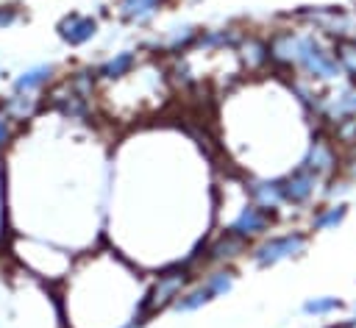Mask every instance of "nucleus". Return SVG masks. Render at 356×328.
<instances>
[{
	"label": "nucleus",
	"instance_id": "f257e3e1",
	"mask_svg": "<svg viewBox=\"0 0 356 328\" xmlns=\"http://www.w3.org/2000/svg\"><path fill=\"white\" fill-rule=\"evenodd\" d=\"M309 247V231L303 228H289V231H281V233H267L253 250H250V259L256 267L267 270V267H275L281 261H289V259H298L300 253H306Z\"/></svg>",
	"mask_w": 356,
	"mask_h": 328
},
{
	"label": "nucleus",
	"instance_id": "f03ea898",
	"mask_svg": "<svg viewBox=\"0 0 356 328\" xmlns=\"http://www.w3.org/2000/svg\"><path fill=\"white\" fill-rule=\"evenodd\" d=\"M325 186H328V181H323L312 170L295 167L292 172L281 175L284 208H314L317 203L325 200Z\"/></svg>",
	"mask_w": 356,
	"mask_h": 328
},
{
	"label": "nucleus",
	"instance_id": "7ed1b4c3",
	"mask_svg": "<svg viewBox=\"0 0 356 328\" xmlns=\"http://www.w3.org/2000/svg\"><path fill=\"white\" fill-rule=\"evenodd\" d=\"M231 286H234V272L225 270V267H220V270H211V272H209L203 281H197L195 286L184 289L181 297H178L172 306H175V311L189 314V311H197L200 306L211 303L214 297H222L225 292H231Z\"/></svg>",
	"mask_w": 356,
	"mask_h": 328
},
{
	"label": "nucleus",
	"instance_id": "20e7f679",
	"mask_svg": "<svg viewBox=\"0 0 356 328\" xmlns=\"http://www.w3.org/2000/svg\"><path fill=\"white\" fill-rule=\"evenodd\" d=\"M273 222H275V214H270V211L261 208L259 203L248 200V203L236 211V217L225 225V233H231V236H236V239H242V242L264 239V236L270 233Z\"/></svg>",
	"mask_w": 356,
	"mask_h": 328
},
{
	"label": "nucleus",
	"instance_id": "39448f33",
	"mask_svg": "<svg viewBox=\"0 0 356 328\" xmlns=\"http://www.w3.org/2000/svg\"><path fill=\"white\" fill-rule=\"evenodd\" d=\"M184 286H186V264H172L159 275L156 286L147 292V309L156 311V309H164L167 303H175Z\"/></svg>",
	"mask_w": 356,
	"mask_h": 328
},
{
	"label": "nucleus",
	"instance_id": "423d86ee",
	"mask_svg": "<svg viewBox=\"0 0 356 328\" xmlns=\"http://www.w3.org/2000/svg\"><path fill=\"white\" fill-rule=\"evenodd\" d=\"M348 217V203L345 200H323L312 208L309 217V233H325V231H337Z\"/></svg>",
	"mask_w": 356,
	"mask_h": 328
},
{
	"label": "nucleus",
	"instance_id": "0eeeda50",
	"mask_svg": "<svg viewBox=\"0 0 356 328\" xmlns=\"http://www.w3.org/2000/svg\"><path fill=\"white\" fill-rule=\"evenodd\" d=\"M342 311H345V303H342L337 295H312V297H306L303 306H300V314H303V317H309V320H323V322L339 317Z\"/></svg>",
	"mask_w": 356,
	"mask_h": 328
},
{
	"label": "nucleus",
	"instance_id": "6e6552de",
	"mask_svg": "<svg viewBox=\"0 0 356 328\" xmlns=\"http://www.w3.org/2000/svg\"><path fill=\"white\" fill-rule=\"evenodd\" d=\"M95 31H97V22H95L92 17H81V14H70V17H64L61 25H58L61 39L70 42V44H83L86 39L95 36Z\"/></svg>",
	"mask_w": 356,
	"mask_h": 328
},
{
	"label": "nucleus",
	"instance_id": "1a4fd4ad",
	"mask_svg": "<svg viewBox=\"0 0 356 328\" xmlns=\"http://www.w3.org/2000/svg\"><path fill=\"white\" fill-rule=\"evenodd\" d=\"M159 8V0H120V14L128 22H147Z\"/></svg>",
	"mask_w": 356,
	"mask_h": 328
},
{
	"label": "nucleus",
	"instance_id": "9d476101",
	"mask_svg": "<svg viewBox=\"0 0 356 328\" xmlns=\"http://www.w3.org/2000/svg\"><path fill=\"white\" fill-rule=\"evenodd\" d=\"M245 247H248V242H242V239H236V236H231V233L222 231V236L209 247V259L211 261H225V259L239 256Z\"/></svg>",
	"mask_w": 356,
	"mask_h": 328
},
{
	"label": "nucleus",
	"instance_id": "9b49d317",
	"mask_svg": "<svg viewBox=\"0 0 356 328\" xmlns=\"http://www.w3.org/2000/svg\"><path fill=\"white\" fill-rule=\"evenodd\" d=\"M131 67H134V53L131 50H122V53L111 56L108 61H103L97 72H100V78H111L114 81V78H122Z\"/></svg>",
	"mask_w": 356,
	"mask_h": 328
},
{
	"label": "nucleus",
	"instance_id": "f8f14e48",
	"mask_svg": "<svg viewBox=\"0 0 356 328\" xmlns=\"http://www.w3.org/2000/svg\"><path fill=\"white\" fill-rule=\"evenodd\" d=\"M50 72H53V69H50L47 64L31 67V69H25V72H22V75H19L17 81H14V89H17V92H25V95H28V92H33L36 86H42V83H44V81L50 78Z\"/></svg>",
	"mask_w": 356,
	"mask_h": 328
},
{
	"label": "nucleus",
	"instance_id": "ddd939ff",
	"mask_svg": "<svg viewBox=\"0 0 356 328\" xmlns=\"http://www.w3.org/2000/svg\"><path fill=\"white\" fill-rule=\"evenodd\" d=\"M337 58H339V64H342L345 78L356 81V36L337 42Z\"/></svg>",
	"mask_w": 356,
	"mask_h": 328
},
{
	"label": "nucleus",
	"instance_id": "4468645a",
	"mask_svg": "<svg viewBox=\"0 0 356 328\" xmlns=\"http://www.w3.org/2000/svg\"><path fill=\"white\" fill-rule=\"evenodd\" d=\"M33 106H36V100H33V97H28V95L22 97V92H19V95L8 103V111H11V114H17V117H25V114H31V111H33Z\"/></svg>",
	"mask_w": 356,
	"mask_h": 328
},
{
	"label": "nucleus",
	"instance_id": "2eb2a0df",
	"mask_svg": "<svg viewBox=\"0 0 356 328\" xmlns=\"http://www.w3.org/2000/svg\"><path fill=\"white\" fill-rule=\"evenodd\" d=\"M17 19V11L14 8H0V25H11Z\"/></svg>",
	"mask_w": 356,
	"mask_h": 328
},
{
	"label": "nucleus",
	"instance_id": "dca6fc26",
	"mask_svg": "<svg viewBox=\"0 0 356 328\" xmlns=\"http://www.w3.org/2000/svg\"><path fill=\"white\" fill-rule=\"evenodd\" d=\"M8 139V125H6V120H0V145Z\"/></svg>",
	"mask_w": 356,
	"mask_h": 328
}]
</instances>
